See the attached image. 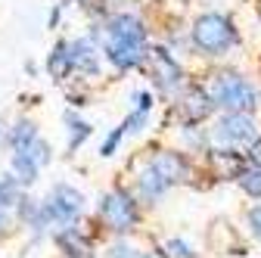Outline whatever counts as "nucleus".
Returning <instances> with one entry per match:
<instances>
[{"label": "nucleus", "mask_w": 261, "mask_h": 258, "mask_svg": "<svg viewBox=\"0 0 261 258\" xmlns=\"http://www.w3.org/2000/svg\"><path fill=\"white\" fill-rule=\"evenodd\" d=\"M193 44L199 47L202 53L215 56V53H224L227 47L237 44V31H233V25L227 22L224 16L208 13L202 19H196V25H193Z\"/></svg>", "instance_id": "obj_1"}, {"label": "nucleus", "mask_w": 261, "mask_h": 258, "mask_svg": "<svg viewBox=\"0 0 261 258\" xmlns=\"http://www.w3.org/2000/svg\"><path fill=\"white\" fill-rule=\"evenodd\" d=\"M212 100L227 112H249L255 106V87L240 75H221L212 87Z\"/></svg>", "instance_id": "obj_2"}, {"label": "nucleus", "mask_w": 261, "mask_h": 258, "mask_svg": "<svg viewBox=\"0 0 261 258\" xmlns=\"http://www.w3.org/2000/svg\"><path fill=\"white\" fill-rule=\"evenodd\" d=\"M100 215L112 230H127V227H134V221H137L134 202H130L124 193H109V196H103Z\"/></svg>", "instance_id": "obj_3"}, {"label": "nucleus", "mask_w": 261, "mask_h": 258, "mask_svg": "<svg viewBox=\"0 0 261 258\" xmlns=\"http://www.w3.org/2000/svg\"><path fill=\"white\" fill-rule=\"evenodd\" d=\"M215 137L221 143H249L255 140V121L246 112H227L215 127Z\"/></svg>", "instance_id": "obj_4"}, {"label": "nucleus", "mask_w": 261, "mask_h": 258, "mask_svg": "<svg viewBox=\"0 0 261 258\" xmlns=\"http://www.w3.org/2000/svg\"><path fill=\"white\" fill-rule=\"evenodd\" d=\"M81 209H84V196H81L78 190L65 187V184L53 187L50 202H47V215L50 218H56V221H72L75 215H81Z\"/></svg>", "instance_id": "obj_5"}, {"label": "nucleus", "mask_w": 261, "mask_h": 258, "mask_svg": "<svg viewBox=\"0 0 261 258\" xmlns=\"http://www.w3.org/2000/svg\"><path fill=\"white\" fill-rule=\"evenodd\" d=\"M109 59L118 69H130L143 59V41L137 38H121V35H109V47H106Z\"/></svg>", "instance_id": "obj_6"}, {"label": "nucleus", "mask_w": 261, "mask_h": 258, "mask_svg": "<svg viewBox=\"0 0 261 258\" xmlns=\"http://www.w3.org/2000/svg\"><path fill=\"white\" fill-rule=\"evenodd\" d=\"M149 59H152V78H159V84H162V87L171 90V87L180 81L177 62H174L165 50H152V53H149Z\"/></svg>", "instance_id": "obj_7"}, {"label": "nucleus", "mask_w": 261, "mask_h": 258, "mask_svg": "<svg viewBox=\"0 0 261 258\" xmlns=\"http://www.w3.org/2000/svg\"><path fill=\"white\" fill-rule=\"evenodd\" d=\"M152 168L165 177L168 184H174V180H184L187 177V165H184V159L177 156V152H162L155 162H152Z\"/></svg>", "instance_id": "obj_8"}, {"label": "nucleus", "mask_w": 261, "mask_h": 258, "mask_svg": "<svg viewBox=\"0 0 261 258\" xmlns=\"http://www.w3.org/2000/svg\"><path fill=\"white\" fill-rule=\"evenodd\" d=\"M109 35H121V38H137V41H143V25H140V19L137 16H127V13H121V16H115L112 22H109Z\"/></svg>", "instance_id": "obj_9"}, {"label": "nucleus", "mask_w": 261, "mask_h": 258, "mask_svg": "<svg viewBox=\"0 0 261 258\" xmlns=\"http://www.w3.org/2000/svg\"><path fill=\"white\" fill-rule=\"evenodd\" d=\"M212 165L221 177H243V159L237 152H212Z\"/></svg>", "instance_id": "obj_10"}, {"label": "nucleus", "mask_w": 261, "mask_h": 258, "mask_svg": "<svg viewBox=\"0 0 261 258\" xmlns=\"http://www.w3.org/2000/svg\"><path fill=\"white\" fill-rule=\"evenodd\" d=\"M212 106H218V103H212L202 90H190V93H187V100H184V112L190 115V121L205 118V115L212 112Z\"/></svg>", "instance_id": "obj_11"}, {"label": "nucleus", "mask_w": 261, "mask_h": 258, "mask_svg": "<svg viewBox=\"0 0 261 258\" xmlns=\"http://www.w3.org/2000/svg\"><path fill=\"white\" fill-rule=\"evenodd\" d=\"M69 56H72V66H78V69H87V72L96 69V56H93L90 41H75V44H69Z\"/></svg>", "instance_id": "obj_12"}, {"label": "nucleus", "mask_w": 261, "mask_h": 258, "mask_svg": "<svg viewBox=\"0 0 261 258\" xmlns=\"http://www.w3.org/2000/svg\"><path fill=\"white\" fill-rule=\"evenodd\" d=\"M165 187H168V180L162 177L155 168H146V171H143V177H140V193H143V199L162 196V193H165Z\"/></svg>", "instance_id": "obj_13"}, {"label": "nucleus", "mask_w": 261, "mask_h": 258, "mask_svg": "<svg viewBox=\"0 0 261 258\" xmlns=\"http://www.w3.org/2000/svg\"><path fill=\"white\" fill-rule=\"evenodd\" d=\"M13 168H16V174H19L22 184H31V180L38 177V165H35V159H31L25 149H16V156H13Z\"/></svg>", "instance_id": "obj_14"}, {"label": "nucleus", "mask_w": 261, "mask_h": 258, "mask_svg": "<svg viewBox=\"0 0 261 258\" xmlns=\"http://www.w3.org/2000/svg\"><path fill=\"white\" fill-rule=\"evenodd\" d=\"M50 72H53V78H62L65 72H69V66H72V56H69V44H59L53 53H50Z\"/></svg>", "instance_id": "obj_15"}, {"label": "nucleus", "mask_w": 261, "mask_h": 258, "mask_svg": "<svg viewBox=\"0 0 261 258\" xmlns=\"http://www.w3.org/2000/svg\"><path fill=\"white\" fill-rule=\"evenodd\" d=\"M59 246L69 252L72 258H90V249H87V243L84 240H78L72 230H65V234H59Z\"/></svg>", "instance_id": "obj_16"}, {"label": "nucleus", "mask_w": 261, "mask_h": 258, "mask_svg": "<svg viewBox=\"0 0 261 258\" xmlns=\"http://www.w3.org/2000/svg\"><path fill=\"white\" fill-rule=\"evenodd\" d=\"M38 137H35V124L31 121H19L16 127H13V134H10V143L16 146V149H25L28 143H35Z\"/></svg>", "instance_id": "obj_17"}, {"label": "nucleus", "mask_w": 261, "mask_h": 258, "mask_svg": "<svg viewBox=\"0 0 261 258\" xmlns=\"http://www.w3.org/2000/svg\"><path fill=\"white\" fill-rule=\"evenodd\" d=\"M13 202H19V184L16 177H4L0 180V212L10 209Z\"/></svg>", "instance_id": "obj_18"}, {"label": "nucleus", "mask_w": 261, "mask_h": 258, "mask_svg": "<svg viewBox=\"0 0 261 258\" xmlns=\"http://www.w3.org/2000/svg\"><path fill=\"white\" fill-rule=\"evenodd\" d=\"M243 190L249 193V196H261V168H252V171H243L240 177Z\"/></svg>", "instance_id": "obj_19"}, {"label": "nucleus", "mask_w": 261, "mask_h": 258, "mask_svg": "<svg viewBox=\"0 0 261 258\" xmlns=\"http://www.w3.org/2000/svg\"><path fill=\"white\" fill-rule=\"evenodd\" d=\"M25 152H28L31 159H35V165H38V168L50 162V149H47V143H44V140H35V143H28V146H25Z\"/></svg>", "instance_id": "obj_20"}, {"label": "nucleus", "mask_w": 261, "mask_h": 258, "mask_svg": "<svg viewBox=\"0 0 261 258\" xmlns=\"http://www.w3.org/2000/svg\"><path fill=\"white\" fill-rule=\"evenodd\" d=\"M87 134H90V124H84V121H78V124H72V149H78L84 140H87Z\"/></svg>", "instance_id": "obj_21"}, {"label": "nucleus", "mask_w": 261, "mask_h": 258, "mask_svg": "<svg viewBox=\"0 0 261 258\" xmlns=\"http://www.w3.org/2000/svg\"><path fill=\"white\" fill-rule=\"evenodd\" d=\"M106 258H143V252H137V249H130V246L118 243V246H112V249H109V255H106Z\"/></svg>", "instance_id": "obj_22"}, {"label": "nucleus", "mask_w": 261, "mask_h": 258, "mask_svg": "<svg viewBox=\"0 0 261 258\" xmlns=\"http://www.w3.org/2000/svg\"><path fill=\"white\" fill-rule=\"evenodd\" d=\"M165 249H168V258H190V249H187V243H180V240H171Z\"/></svg>", "instance_id": "obj_23"}, {"label": "nucleus", "mask_w": 261, "mask_h": 258, "mask_svg": "<svg viewBox=\"0 0 261 258\" xmlns=\"http://www.w3.org/2000/svg\"><path fill=\"white\" fill-rule=\"evenodd\" d=\"M249 224H252V234L261 237V205H255V209L249 212Z\"/></svg>", "instance_id": "obj_24"}, {"label": "nucleus", "mask_w": 261, "mask_h": 258, "mask_svg": "<svg viewBox=\"0 0 261 258\" xmlns=\"http://www.w3.org/2000/svg\"><path fill=\"white\" fill-rule=\"evenodd\" d=\"M118 137H121V127H118V131H112V134H109V140H106V143L100 146V152H103V156H112V149H115Z\"/></svg>", "instance_id": "obj_25"}, {"label": "nucleus", "mask_w": 261, "mask_h": 258, "mask_svg": "<svg viewBox=\"0 0 261 258\" xmlns=\"http://www.w3.org/2000/svg\"><path fill=\"white\" fill-rule=\"evenodd\" d=\"M249 159H252V162L261 168V140H255V143H252V149H249Z\"/></svg>", "instance_id": "obj_26"}, {"label": "nucleus", "mask_w": 261, "mask_h": 258, "mask_svg": "<svg viewBox=\"0 0 261 258\" xmlns=\"http://www.w3.org/2000/svg\"><path fill=\"white\" fill-rule=\"evenodd\" d=\"M143 258H165V255H162V252H146Z\"/></svg>", "instance_id": "obj_27"}, {"label": "nucleus", "mask_w": 261, "mask_h": 258, "mask_svg": "<svg viewBox=\"0 0 261 258\" xmlns=\"http://www.w3.org/2000/svg\"><path fill=\"white\" fill-rule=\"evenodd\" d=\"M258 10H261V4H258Z\"/></svg>", "instance_id": "obj_28"}]
</instances>
